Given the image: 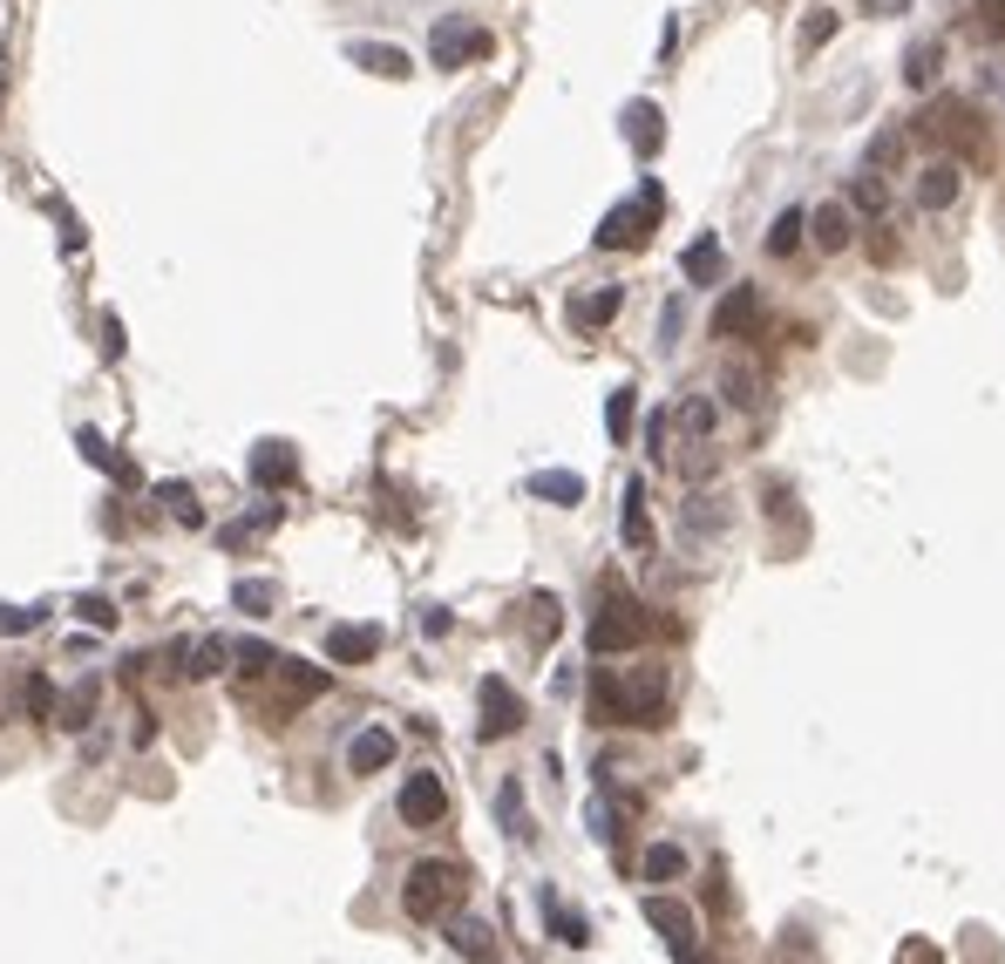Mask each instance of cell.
I'll use <instances>...</instances> for the list:
<instances>
[{
  "instance_id": "cell-1",
  "label": "cell",
  "mask_w": 1005,
  "mask_h": 964,
  "mask_svg": "<svg viewBox=\"0 0 1005 964\" xmlns=\"http://www.w3.org/2000/svg\"><path fill=\"white\" fill-rule=\"evenodd\" d=\"M666 672L659 666H638V672H612L598 666L591 672V720H605V727H666Z\"/></svg>"
},
{
  "instance_id": "cell-2",
  "label": "cell",
  "mask_w": 1005,
  "mask_h": 964,
  "mask_svg": "<svg viewBox=\"0 0 1005 964\" xmlns=\"http://www.w3.org/2000/svg\"><path fill=\"white\" fill-rule=\"evenodd\" d=\"M653 638V612L638 605L632 591H619V584H605V605L591 612V659H619V653H632V646H646Z\"/></svg>"
},
{
  "instance_id": "cell-3",
  "label": "cell",
  "mask_w": 1005,
  "mask_h": 964,
  "mask_svg": "<svg viewBox=\"0 0 1005 964\" xmlns=\"http://www.w3.org/2000/svg\"><path fill=\"white\" fill-rule=\"evenodd\" d=\"M462 890H469V869L428 856V863L408 869V883H401V910H408L415 923H435V917H449L462 903Z\"/></svg>"
},
{
  "instance_id": "cell-4",
  "label": "cell",
  "mask_w": 1005,
  "mask_h": 964,
  "mask_svg": "<svg viewBox=\"0 0 1005 964\" xmlns=\"http://www.w3.org/2000/svg\"><path fill=\"white\" fill-rule=\"evenodd\" d=\"M659 211H666V190L646 177L632 205H612V211H605V224H598V238H591V245H598V252H638V245L653 238Z\"/></svg>"
},
{
  "instance_id": "cell-5",
  "label": "cell",
  "mask_w": 1005,
  "mask_h": 964,
  "mask_svg": "<svg viewBox=\"0 0 1005 964\" xmlns=\"http://www.w3.org/2000/svg\"><path fill=\"white\" fill-rule=\"evenodd\" d=\"M490 48H496L490 28H476V21H462V14H449V21L428 28V62H435V68H469V62H482Z\"/></svg>"
},
{
  "instance_id": "cell-6",
  "label": "cell",
  "mask_w": 1005,
  "mask_h": 964,
  "mask_svg": "<svg viewBox=\"0 0 1005 964\" xmlns=\"http://www.w3.org/2000/svg\"><path fill=\"white\" fill-rule=\"evenodd\" d=\"M272 720H293V706H306V700H319V693H327V672H319V666H306V659H286V653H278L272 659Z\"/></svg>"
},
{
  "instance_id": "cell-7",
  "label": "cell",
  "mask_w": 1005,
  "mask_h": 964,
  "mask_svg": "<svg viewBox=\"0 0 1005 964\" xmlns=\"http://www.w3.org/2000/svg\"><path fill=\"white\" fill-rule=\"evenodd\" d=\"M476 706H482V720H476L482 741H510L516 727H524V700H516V687H510V679H496V672L476 687Z\"/></svg>"
},
{
  "instance_id": "cell-8",
  "label": "cell",
  "mask_w": 1005,
  "mask_h": 964,
  "mask_svg": "<svg viewBox=\"0 0 1005 964\" xmlns=\"http://www.w3.org/2000/svg\"><path fill=\"white\" fill-rule=\"evenodd\" d=\"M394 809H401V822H408V829H435L441 815H449V788H441L428 768H415L408 781H401V801H394Z\"/></svg>"
},
{
  "instance_id": "cell-9",
  "label": "cell",
  "mask_w": 1005,
  "mask_h": 964,
  "mask_svg": "<svg viewBox=\"0 0 1005 964\" xmlns=\"http://www.w3.org/2000/svg\"><path fill=\"white\" fill-rule=\"evenodd\" d=\"M252 482H259V490L265 496H278V490H293V482H299V449H293V441H259V449H252Z\"/></svg>"
},
{
  "instance_id": "cell-10",
  "label": "cell",
  "mask_w": 1005,
  "mask_h": 964,
  "mask_svg": "<svg viewBox=\"0 0 1005 964\" xmlns=\"http://www.w3.org/2000/svg\"><path fill=\"white\" fill-rule=\"evenodd\" d=\"M646 923L679 951V964H693V910L687 903H673V897H646Z\"/></svg>"
},
{
  "instance_id": "cell-11",
  "label": "cell",
  "mask_w": 1005,
  "mask_h": 964,
  "mask_svg": "<svg viewBox=\"0 0 1005 964\" xmlns=\"http://www.w3.org/2000/svg\"><path fill=\"white\" fill-rule=\"evenodd\" d=\"M958 190H964V171L951 164V156H938V164L917 171V205H924V211H951Z\"/></svg>"
},
{
  "instance_id": "cell-12",
  "label": "cell",
  "mask_w": 1005,
  "mask_h": 964,
  "mask_svg": "<svg viewBox=\"0 0 1005 964\" xmlns=\"http://www.w3.org/2000/svg\"><path fill=\"white\" fill-rule=\"evenodd\" d=\"M327 659H334V666H368V659H381V625H334V632H327Z\"/></svg>"
},
{
  "instance_id": "cell-13",
  "label": "cell",
  "mask_w": 1005,
  "mask_h": 964,
  "mask_svg": "<svg viewBox=\"0 0 1005 964\" xmlns=\"http://www.w3.org/2000/svg\"><path fill=\"white\" fill-rule=\"evenodd\" d=\"M754 319H761V293H754V286H734L728 299H720V313H713V333H720V340H747Z\"/></svg>"
},
{
  "instance_id": "cell-14",
  "label": "cell",
  "mask_w": 1005,
  "mask_h": 964,
  "mask_svg": "<svg viewBox=\"0 0 1005 964\" xmlns=\"http://www.w3.org/2000/svg\"><path fill=\"white\" fill-rule=\"evenodd\" d=\"M278 516H286V510H278V503H272V496H265V503H252V510H245V516H231V524H225V530H218V550H245V544H252V537H265V530H272V524H278Z\"/></svg>"
},
{
  "instance_id": "cell-15",
  "label": "cell",
  "mask_w": 1005,
  "mask_h": 964,
  "mask_svg": "<svg viewBox=\"0 0 1005 964\" xmlns=\"http://www.w3.org/2000/svg\"><path fill=\"white\" fill-rule=\"evenodd\" d=\"M387 760H394V734H387V727H360V734L347 741V768H353V775H381Z\"/></svg>"
},
{
  "instance_id": "cell-16",
  "label": "cell",
  "mask_w": 1005,
  "mask_h": 964,
  "mask_svg": "<svg viewBox=\"0 0 1005 964\" xmlns=\"http://www.w3.org/2000/svg\"><path fill=\"white\" fill-rule=\"evenodd\" d=\"M619 530L632 550H653V510H646V482H625V503H619Z\"/></svg>"
},
{
  "instance_id": "cell-17",
  "label": "cell",
  "mask_w": 1005,
  "mask_h": 964,
  "mask_svg": "<svg viewBox=\"0 0 1005 964\" xmlns=\"http://www.w3.org/2000/svg\"><path fill=\"white\" fill-rule=\"evenodd\" d=\"M625 136H632V150H638V156H659V143H666V116H659V102H625Z\"/></svg>"
},
{
  "instance_id": "cell-18",
  "label": "cell",
  "mask_w": 1005,
  "mask_h": 964,
  "mask_svg": "<svg viewBox=\"0 0 1005 964\" xmlns=\"http://www.w3.org/2000/svg\"><path fill=\"white\" fill-rule=\"evenodd\" d=\"M347 55L368 68V75H387V83H401L415 62H408V48H394V42H347Z\"/></svg>"
},
{
  "instance_id": "cell-19",
  "label": "cell",
  "mask_w": 1005,
  "mask_h": 964,
  "mask_svg": "<svg viewBox=\"0 0 1005 964\" xmlns=\"http://www.w3.org/2000/svg\"><path fill=\"white\" fill-rule=\"evenodd\" d=\"M531 496H537V503H557V510H578V503H585V475L544 469V475H531Z\"/></svg>"
},
{
  "instance_id": "cell-20",
  "label": "cell",
  "mask_w": 1005,
  "mask_h": 964,
  "mask_svg": "<svg viewBox=\"0 0 1005 964\" xmlns=\"http://www.w3.org/2000/svg\"><path fill=\"white\" fill-rule=\"evenodd\" d=\"M809 238L822 252H842L856 238V224H850V205H822V211H809Z\"/></svg>"
},
{
  "instance_id": "cell-21",
  "label": "cell",
  "mask_w": 1005,
  "mask_h": 964,
  "mask_svg": "<svg viewBox=\"0 0 1005 964\" xmlns=\"http://www.w3.org/2000/svg\"><path fill=\"white\" fill-rule=\"evenodd\" d=\"M625 306V293L619 286H605V293H585V299H571V327L578 333H598V327H612V313Z\"/></svg>"
},
{
  "instance_id": "cell-22",
  "label": "cell",
  "mask_w": 1005,
  "mask_h": 964,
  "mask_svg": "<svg viewBox=\"0 0 1005 964\" xmlns=\"http://www.w3.org/2000/svg\"><path fill=\"white\" fill-rule=\"evenodd\" d=\"M673 421H679V435H687V441H713V428H720V408H713L707 394H687V401L673 408Z\"/></svg>"
},
{
  "instance_id": "cell-23",
  "label": "cell",
  "mask_w": 1005,
  "mask_h": 964,
  "mask_svg": "<svg viewBox=\"0 0 1005 964\" xmlns=\"http://www.w3.org/2000/svg\"><path fill=\"white\" fill-rule=\"evenodd\" d=\"M679 272H687L693 286H713V278H720V238H713V231H700L693 245H687V259H679Z\"/></svg>"
},
{
  "instance_id": "cell-24",
  "label": "cell",
  "mask_w": 1005,
  "mask_h": 964,
  "mask_svg": "<svg viewBox=\"0 0 1005 964\" xmlns=\"http://www.w3.org/2000/svg\"><path fill=\"white\" fill-rule=\"evenodd\" d=\"M544 917H550V938H557V944H571V951H585V944H591V923H585L578 910H565L550 890H544Z\"/></svg>"
},
{
  "instance_id": "cell-25",
  "label": "cell",
  "mask_w": 1005,
  "mask_h": 964,
  "mask_svg": "<svg viewBox=\"0 0 1005 964\" xmlns=\"http://www.w3.org/2000/svg\"><path fill=\"white\" fill-rule=\"evenodd\" d=\"M801 238H809V211H782L775 224H768V259H788V252H801Z\"/></svg>"
},
{
  "instance_id": "cell-26",
  "label": "cell",
  "mask_w": 1005,
  "mask_h": 964,
  "mask_svg": "<svg viewBox=\"0 0 1005 964\" xmlns=\"http://www.w3.org/2000/svg\"><path fill=\"white\" fill-rule=\"evenodd\" d=\"M231 605L245 612V618H265V612L278 605V584H272V578H238V584H231Z\"/></svg>"
},
{
  "instance_id": "cell-27",
  "label": "cell",
  "mask_w": 1005,
  "mask_h": 964,
  "mask_svg": "<svg viewBox=\"0 0 1005 964\" xmlns=\"http://www.w3.org/2000/svg\"><path fill=\"white\" fill-rule=\"evenodd\" d=\"M449 944H456L462 957H490V951H496V931H490L482 917H456V923H449Z\"/></svg>"
},
{
  "instance_id": "cell-28",
  "label": "cell",
  "mask_w": 1005,
  "mask_h": 964,
  "mask_svg": "<svg viewBox=\"0 0 1005 964\" xmlns=\"http://www.w3.org/2000/svg\"><path fill=\"white\" fill-rule=\"evenodd\" d=\"M638 869H646V883H679L687 876V850H679V842H653Z\"/></svg>"
},
{
  "instance_id": "cell-29",
  "label": "cell",
  "mask_w": 1005,
  "mask_h": 964,
  "mask_svg": "<svg viewBox=\"0 0 1005 964\" xmlns=\"http://www.w3.org/2000/svg\"><path fill=\"white\" fill-rule=\"evenodd\" d=\"M632 421H638V387H612V401H605V435H612V441H632Z\"/></svg>"
},
{
  "instance_id": "cell-30",
  "label": "cell",
  "mask_w": 1005,
  "mask_h": 964,
  "mask_svg": "<svg viewBox=\"0 0 1005 964\" xmlns=\"http://www.w3.org/2000/svg\"><path fill=\"white\" fill-rule=\"evenodd\" d=\"M225 666H231V646H225V638H197L190 659H184V679H211V672H225Z\"/></svg>"
},
{
  "instance_id": "cell-31",
  "label": "cell",
  "mask_w": 1005,
  "mask_h": 964,
  "mask_svg": "<svg viewBox=\"0 0 1005 964\" xmlns=\"http://www.w3.org/2000/svg\"><path fill=\"white\" fill-rule=\"evenodd\" d=\"M156 503H164V510L177 516L184 530H197V524H205V503L190 496V482H164V490H156Z\"/></svg>"
},
{
  "instance_id": "cell-32",
  "label": "cell",
  "mask_w": 1005,
  "mask_h": 964,
  "mask_svg": "<svg viewBox=\"0 0 1005 964\" xmlns=\"http://www.w3.org/2000/svg\"><path fill=\"white\" fill-rule=\"evenodd\" d=\"M96 693H102V687H96V679H83V687H75V693H68V706L55 713V720H62V727H68V734H83V727H89V720H96Z\"/></svg>"
},
{
  "instance_id": "cell-33",
  "label": "cell",
  "mask_w": 1005,
  "mask_h": 964,
  "mask_svg": "<svg viewBox=\"0 0 1005 964\" xmlns=\"http://www.w3.org/2000/svg\"><path fill=\"white\" fill-rule=\"evenodd\" d=\"M938 62H944L938 42H917L910 62H904V83H910V89H938Z\"/></svg>"
},
{
  "instance_id": "cell-34",
  "label": "cell",
  "mask_w": 1005,
  "mask_h": 964,
  "mask_svg": "<svg viewBox=\"0 0 1005 964\" xmlns=\"http://www.w3.org/2000/svg\"><path fill=\"white\" fill-rule=\"evenodd\" d=\"M835 28H842V14H835V8H816V14H801V55L829 48V42H835Z\"/></svg>"
},
{
  "instance_id": "cell-35",
  "label": "cell",
  "mask_w": 1005,
  "mask_h": 964,
  "mask_svg": "<svg viewBox=\"0 0 1005 964\" xmlns=\"http://www.w3.org/2000/svg\"><path fill=\"white\" fill-rule=\"evenodd\" d=\"M850 205H856V211H883V205H891V190H883L876 171H863V177L850 184Z\"/></svg>"
},
{
  "instance_id": "cell-36",
  "label": "cell",
  "mask_w": 1005,
  "mask_h": 964,
  "mask_svg": "<svg viewBox=\"0 0 1005 964\" xmlns=\"http://www.w3.org/2000/svg\"><path fill=\"white\" fill-rule=\"evenodd\" d=\"M557 625H565L557 598H550V591H537V598H531V632H537V638H557Z\"/></svg>"
},
{
  "instance_id": "cell-37",
  "label": "cell",
  "mask_w": 1005,
  "mask_h": 964,
  "mask_svg": "<svg viewBox=\"0 0 1005 964\" xmlns=\"http://www.w3.org/2000/svg\"><path fill=\"white\" fill-rule=\"evenodd\" d=\"M48 618V605H28V612H14V605H0V638H21V632H34Z\"/></svg>"
},
{
  "instance_id": "cell-38",
  "label": "cell",
  "mask_w": 1005,
  "mask_h": 964,
  "mask_svg": "<svg viewBox=\"0 0 1005 964\" xmlns=\"http://www.w3.org/2000/svg\"><path fill=\"white\" fill-rule=\"evenodd\" d=\"M272 659H278V653H272V646H259V638H245V646H238V666H245V679H265V672H272Z\"/></svg>"
},
{
  "instance_id": "cell-39",
  "label": "cell",
  "mask_w": 1005,
  "mask_h": 964,
  "mask_svg": "<svg viewBox=\"0 0 1005 964\" xmlns=\"http://www.w3.org/2000/svg\"><path fill=\"white\" fill-rule=\"evenodd\" d=\"M503 829H510V835H531V822H524V788H516V781H503Z\"/></svg>"
},
{
  "instance_id": "cell-40",
  "label": "cell",
  "mask_w": 1005,
  "mask_h": 964,
  "mask_svg": "<svg viewBox=\"0 0 1005 964\" xmlns=\"http://www.w3.org/2000/svg\"><path fill=\"white\" fill-rule=\"evenodd\" d=\"M728 401H734V408H754V401H761V387H754V374H747V368H734V374H728Z\"/></svg>"
},
{
  "instance_id": "cell-41",
  "label": "cell",
  "mask_w": 1005,
  "mask_h": 964,
  "mask_svg": "<svg viewBox=\"0 0 1005 964\" xmlns=\"http://www.w3.org/2000/svg\"><path fill=\"white\" fill-rule=\"evenodd\" d=\"M75 605H83V618H89V625H109V632H116V605H109V598H102V591H89V598H75Z\"/></svg>"
},
{
  "instance_id": "cell-42",
  "label": "cell",
  "mask_w": 1005,
  "mask_h": 964,
  "mask_svg": "<svg viewBox=\"0 0 1005 964\" xmlns=\"http://www.w3.org/2000/svg\"><path fill=\"white\" fill-rule=\"evenodd\" d=\"M28 706H34V720H55V693H48V679H42V672L28 679Z\"/></svg>"
},
{
  "instance_id": "cell-43",
  "label": "cell",
  "mask_w": 1005,
  "mask_h": 964,
  "mask_svg": "<svg viewBox=\"0 0 1005 964\" xmlns=\"http://www.w3.org/2000/svg\"><path fill=\"white\" fill-rule=\"evenodd\" d=\"M75 441H83V456H89L96 469H109V462H116V456H109V441H102V428H83Z\"/></svg>"
},
{
  "instance_id": "cell-44",
  "label": "cell",
  "mask_w": 1005,
  "mask_h": 964,
  "mask_svg": "<svg viewBox=\"0 0 1005 964\" xmlns=\"http://www.w3.org/2000/svg\"><path fill=\"white\" fill-rule=\"evenodd\" d=\"M891 156H904V130H883L876 150H870V164H891Z\"/></svg>"
},
{
  "instance_id": "cell-45",
  "label": "cell",
  "mask_w": 1005,
  "mask_h": 964,
  "mask_svg": "<svg viewBox=\"0 0 1005 964\" xmlns=\"http://www.w3.org/2000/svg\"><path fill=\"white\" fill-rule=\"evenodd\" d=\"M102 353H109V360L123 353V319H116V313H102Z\"/></svg>"
},
{
  "instance_id": "cell-46",
  "label": "cell",
  "mask_w": 1005,
  "mask_h": 964,
  "mask_svg": "<svg viewBox=\"0 0 1005 964\" xmlns=\"http://www.w3.org/2000/svg\"><path fill=\"white\" fill-rule=\"evenodd\" d=\"M449 625H456V618H449V612H441V605H428V612H422V632H428V638H441V632H449Z\"/></svg>"
},
{
  "instance_id": "cell-47",
  "label": "cell",
  "mask_w": 1005,
  "mask_h": 964,
  "mask_svg": "<svg viewBox=\"0 0 1005 964\" xmlns=\"http://www.w3.org/2000/svg\"><path fill=\"white\" fill-rule=\"evenodd\" d=\"M897 964H938V944H924V938H917V944H904V957H897Z\"/></svg>"
},
{
  "instance_id": "cell-48",
  "label": "cell",
  "mask_w": 1005,
  "mask_h": 964,
  "mask_svg": "<svg viewBox=\"0 0 1005 964\" xmlns=\"http://www.w3.org/2000/svg\"><path fill=\"white\" fill-rule=\"evenodd\" d=\"M130 741H136V747H150V741H156V720H150V713H136V727H130Z\"/></svg>"
},
{
  "instance_id": "cell-49",
  "label": "cell",
  "mask_w": 1005,
  "mask_h": 964,
  "mask_svg": "<svg viewBox=\"0 0 1005 964\" xmlns=\"http://www.w3.org/2000/svg\"><path fill=\"white\" fill-rule=\"evenodd\" d=\"M979 8H998V0H979Z\"/></svg>"
},
{
  "instance_id": "cell-50",
  "label": "cell",
  "mask_w": 1005,
  "mask_h": 964,
  "mask_svg": "<svg viewBox=\"0 0 1005 964\" xmlns=\"http://www.w3.org/2000/svg\"><path fill=\"white\" fill-rule=\"evenodd\" d=\"M863 8H876V0H863Z\"/></svg>"
}]
</instances>
